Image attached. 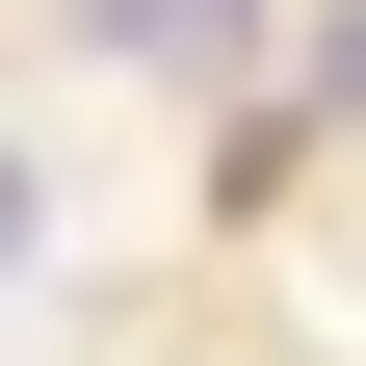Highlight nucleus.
<instances>
[{
    "mask_svg": "<svg viewBox=\"0 0 366 366\" xmlns=\"http://www.w3.org/2000/svg\"><path fill=\"white\" fill-rule=\"evenodd\" d=\"M105 26H131V53H236L262 0H105Z\"/></svg>",
    "mask_w": 366,
    "mask_h": 366,
    "instance_id": "obj_1",
    "label": "nucleus"
},
{
    "mask_svg": "<svg viewBox=\"0 0 366 366\" xmlns=\"http://www.w3.org/2000/svg\"><path fill=\"white\" fill-rule=\"evenodd\" d=\"M0 262H26V157H0Z\"/></svg>",
    "mask_w": 366,
    "mask_h": 366,
    "instance_id": "obj_2",
    "label": "nucleus"
},
{
    "mask_svg": "<svg viewBox=\"0 0 366 366\" xmlns=\"http://www.w3.org/2000/svg\"><path fill=\"white\" fill-rule=\"evenodd\" d=\"M340 105H366V26H340Z\"/></svg>",
    "mask_w": 366,
    "mask_h": 366,
    "instance_id": "obj_3",
    "label": "nucleus"
}]
</instances>
